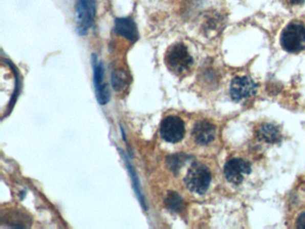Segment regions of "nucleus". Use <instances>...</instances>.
<instances>
[{"label":"nucleus","mask_w":305,"mask_h":229,"mask_svg":"<svg viewBox=\"0 0 305 229\" xmlns=\"http://www.w3.org/2000/svg\"><path fill=\"white\" fill-rule=\"evenodd\" d=\"M167 68L177 75H184L193 64L192 56L183 43H176L167 50L165 55Z\"/></svg>","instance_id":"f257e3e1"},{"label":"nucleus","mask_w":305,"mask_h":229,"mask_svg":"<svg viewBox=\"0 0 305 229\" xmlns=\"http://www.w3.org/2000/svg\"><path fill=\"white\" fill-rule=\"evenodd\" d=\"M281 46L290 53H298L305 49V25L291 22L281 33Z\"/></svg>","instance_id":"f03ea898"},{"label":"nucleus","mask_w":305,"mask_h":229,"mask_svg":"<svg viewBox=\"0 0 305 229\" xmlns=\"http://www.w3.org/2000/svg\"><path fill=\"white\" fill-rule=\"evenodd\" d=\"M211 182V174L209 169L200 163H194L190 166L185 178V183L189 190L198 194H205Z\"/></svg>","instance_id":"7ed1b4c3"},{"label":"nucleus","mask_w":305,"mask_h":229,"mask_svg":"<svg viewBox=\"0 0 305 229\" xmlns=\"http://www.w3.org/2000/svg\"><path fill=\"white\" fill-rule=\"evenodd\" d=\"M96 0H76L75 21L76 29L80 35H85L93 27L96 14Z\"/></svg>","instance_id":"20e7f679"},{"label":"nucleus","mask_w":305,"mask_h":229,"mask_svg":"<svg viewBox=\"0 0 305 229\" xmlns=\"http://www.w3.org/2000/svg\"><path fill=\"white\" fill-rule=\"evenodd\" d=\"M160 131L163 140L170 143H177L185 137V123L179 116H168L162 120Z\"/></svg>","instance_id":"39448f33"},{"label":"nucleus","mask_w":305,"mask_h":229,"mask_svg":"<svg viewBox=\"0 0 305 229\" xmlns=\"http://www.w3.org/2000/svg\"><path fill=\"white\" fill-rule=\"evenodd\" d=\"M256 92L257 85L255 81L247 76L235 77L231 82V98L236 102L255 95Z\"/></svg>","instance_id":"423d86ee"},{"label":"nucleus","mask_w":305,"mask_h":229,"mask_svg":"<svg viewBox=\"0 0 305 229\" xmlns=\"http://www.w3.org/2000/svg\"><path fill=\"white\" fill-rule=\"evenodd\" d=\"M93 82L98 102L100 105H106L110 101V89L108 85L104 81V67L102 63L98 61L96 55H93Z\"/></svg>","instance_id":"0eeeda50"},{"label":"nucleus","mask_w":305,"mask_h":229,"mask_svg":"<svg viewBox=\"0 0 305 229\" xmlns=\"http://www.w3.org/2000/svg\"><path fill=\"white\" fill-rule=\"evenodd\" d=\"M251 171L248 163L238 158L228 160L224 168V174L227 181L234 184L242 183L245 175H249Z\"/></svg>","instance_id":"6e6552de"},{"label":"nucleus","mask_w":305,"mask_h":229,"mask_svg":"<svg viewBox=\"0 0 305 229\" xmlns=\"http://www.w3.org/2000/svg\"><path fill=\"white\" fill-rule=\"evenodd\" d=\"M192 134L198 144L208 145L215 139L216 127L209 121H199L194 124Z\"/></svg>","instance_id":"1a4fd4ad"},{"label":"nucleus","mask_w":305,"mask_h":229,"mask_svg":"<svg viewBox=\"0 0 305 229\" xmlns=\"http://www.w3.org/2000/svg\"><path fill=\"white\" fill-rule=\"evenodd\" d=\"M114 31L131 43H135L139 39L137 26L131 17L117 18Z\"/></svg>","instance_id":"9d476101"},{"label":"nucleus","mask_w":305,"mask_h":229,"mask_svg":"<svg viewBox=\"0 0 305 229\" xmlns=\"http://www.w3.org/2000/svg\"><path fill=\"white\" fill-rule=\"evenodd\" d=\"M259 140L267 143H276L281 140V134L277 127L271 123H263L257 131Z\"/></svg>","instance_id":"9b49d317"},{"label":"nucleus","mask_w":305,"mask_h":229,"mask_svg":"<svg viewBox=\"0 0 305 229\" xmlns=\"http://www.w3.org/2000/svg\"><path fill=\"white\" fill-rule=\"evenodd\" d=\"M121 154L124 157V161H125V164H126V166H127L128 172H129V175H130V177H131L132 183H133V187L135 189V194H136V196L138 198L139 201H140V203L143 207V209L147 210L144 196L142 194L140 181H139L137 174L135 172V168L132 166L131 162L129 161L127 156L125 155L124 152H121Z\"/></svg>","instance_id":"f8f14e48"},{"label":"nucleus","mask_w":305,"mask_h":229,"mask_svg":"<svg viewBox=\"0 0 305 229\" xmlns=\"http://www.w3.org/2000/svg\"><path fill=\"white\" fill-rule=\"evenodd\" d=\"M111 84L116 92H123L130 85L129 74L122 69L113 71L111 74Z\"/></svg>","instance_id":"ddd939ff"},{"label":"nucleus","mask_w":305,"mask_h":229,"mask_svg":"<svg viewBox=\"0 0 305 229\" xmlns=\"http://www.w3.org/2000/svg\"><path fill=\"white\" fill-rule=\"evenodd\" d=\"M167 210L172 212H181L185 208V202L183 198L176 192H169L164 201Z\"/></svg>","instance_id":"4468645a"},{"label":"nucleus","mask_w":305,"mask_h":229,"mask_svg":"<svg viewBox=\"0 0 305 229\" xmlns=\"http://www.w3.org/2000/svg\"><path fill=\"white\" fill-rule=\"evenodd\" d=\"M186 159L187 158L185 156H182L181 154H176V155L167 157V166L170 169L172 172L178 173L182 166H184Z\"/></svg>","instance_id":"2eb2a0df"},{"label":"nucleus","mask_w":305,"mask_h":229,"mask_svg":"<svg viewBox=\"0 0 305 229\" xmlns=\"http://www.w3.org/2000/svg\"><path fill=\"white\" fill-rule=\"evenodd\" d=\"M296 227L297 228L305 229V213L301 214L298 219H297Z\"/></svg>","instance_id":"dca6fc26"},{"label":"nucleus","mask_w":305,"mask_h":229,"mask_svg":"<svg viewBox=\"0 0 305 229\" xmlns=\"http://www.w3.org/2000/svg\"><path fill=\"white\" fill-rule=\"evenodd\" d=\"M288 1L292 5H300L304 2V0H288Z\"/></svg>","instance_id":"f3484780"}]
</instances>
